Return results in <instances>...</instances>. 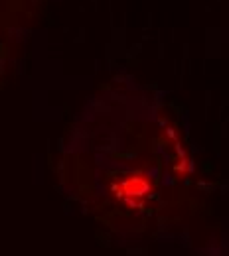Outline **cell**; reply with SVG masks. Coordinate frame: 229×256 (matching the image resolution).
Segmentation results:
<instances>
[{
  "label": "cell",
  "instance_id": "1",
  "mask_svg": "<svg viewBox=\"0 0 229 256\" xmlns=\"http://www.w3.org/2000/svg\"><path fill=\"white\" fill-rule=\"evenodd\" d=\"M121 192L129 197H142L148 192V182L142 176H131L121 184Z\"/></svg>",
  "mask_w": 229,
  "mask_h": 256
}]
</instances>
